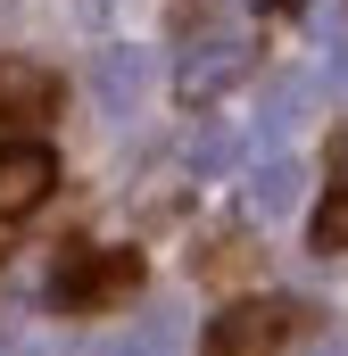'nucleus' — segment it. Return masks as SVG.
Segmentation results:
<instances>
[{"instance_id":"obj_1","label":"nucleus","mask_w":348,"mask_h":356,"mask_svg":"<svg viewBox=\"0 0 348 356\" xmlns=\"http://www.w3.org/2000/svg\"><path fill=\"white\" fill-rule=\"evenodd\" d=\"M133 282H141V257H133V249H67L58 273H50V307L100 315V307H116Z\"/></svg>"},{"instance_id":"obj_2","label":"nucleus","mask_w":348,"mask_h":356,"mask_svg":"<svg viewBox=\"0 0 348 356\" xmlns=\"http://www.w3.org/2000/svg\"><path fill=\"white\" fill-rule=\"evenodd\" d=\"M290 323H299V307H282V298H232L207 323L199 356H282L290 348Z\"/></svg>"},{"instance_id":"obj_3","label":"nucleus","mask_w":348,"mask_h":356,"mask_svg":"<svg viewBox=\"0 0 348 356\" xmlns=\"http://www.w3.org/2000/svg\"><path fill=\"white\" fill-rule=\"evenodd\" d=\"M58 191V158L42 141H0V224H25Z\"/></svg>"},{"instance_id":"obj_4","label":"nucleus","mask_w":348,"mask_h":356,"mask_svg":"<svg viewBox=\"0 0 348 356\" xmlns=\"http://www.w3.org/2000/svg\"><path fill=\"white\" fill-rule=\"evenodd\" d=\"M241 75H249V42H199V50H182V99L191 108L224 99Z\"/></svg>"},{"instance_id":"obj_5","label":"nucleus","mask_w":348,"mask_h":356,"mask_svg":"<svg viewBox=\"0 0 348 356\" xmlns=\"http://www.w3.org/2000/svg\"><path fill=\"white\" fill-rule=\"evenodd\" d=\"M58 108V75L42 58H0V124H42Z\"/></svg>"},{"instance_id":"obj_6","label":"nucleus","mask_w":348,"mask_h":356,"mask_svg":"<svg viewBox=\"0 0 348 356\" xmlns=\"http://www.w3.org/2000/svg\"><path fill=\"white\" fill-rule=\"evenodd\" d=\"M91 91H100V108H108V116H133V108H141V91H150V50H100Z\"/></svg>"},{"instance_id":"obj_7","label":"nucleus","mask_w":348,"mask_h":356,"mask_svg":"<svg viewBox=\"0 0 348 356\" xmlns=\"http://www.w3.org/2000/svg\"><path fill=\"white\" fill-rule=\"evenodd\" d=\"M182 166H191V175H232V166H241V133H232V124H199V133L182 141Z\"/></svg>"},{"instance_id":"obj_8","label":"nucleus","mask_w":348,"mask_h":356,"mask_svg":"<svg viewBox=\"0 0 348 356\" xmlns=\"http://www.w3.org/2000/svg\"><path fill=\"white\" fill-rule=\"evenodd\" d=\"M299 166H290V158H265L258 175H249V207H258V216H290V207H299Z\"/></svg>"},{"instance_id":"obj_9","label":"nucleus","mask_w":348,"mask_h":356,"mask_svg":"<svg viewBox=\"0 0 348 356\" xmlns=\"http://www.w3.org/2000/svg\"><path fill=\"white\" fill-rule=\"evenodd\" d=\"M307 91H315V83H307V75H282V83L265 91V108H258V124H265V133H274V141H282V133H290V124H299V116H307Z\"/></svg>"},{"instance_id":"obj_10","label":"nucleus","mask_w":348,"mask_h":356,"mask_svg":"<svg viewBox=\"0 0 348 356\" xmlns=\"http://www.w3.org/2000/svg\"><path fill=\"white\" fill-rule=\"evenodd\" d=\"M315 249H348V175L324 191V216H315Z\"/></svg>"}]
</instances>
